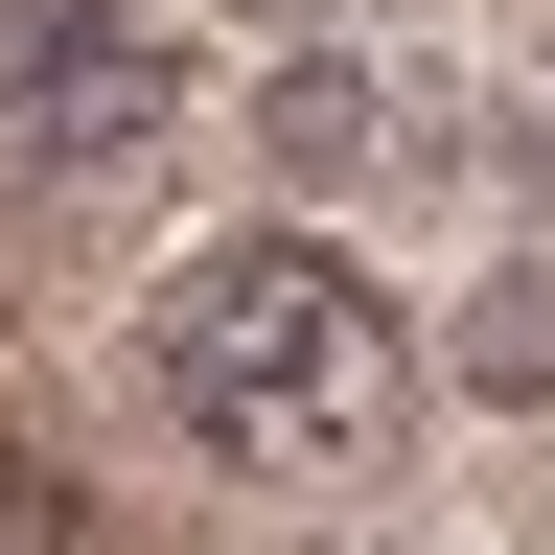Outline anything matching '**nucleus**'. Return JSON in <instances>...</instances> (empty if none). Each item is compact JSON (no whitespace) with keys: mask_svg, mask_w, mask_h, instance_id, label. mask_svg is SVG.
Segmentation results:
<instances>
[{"mask_svg":"<svg viewBox=\"0 0 555 555\" xmlns=\"http://www.w3.org/2000/svg\"><path fill=\"white\" fill-rule=\"evenodd\" d=\"M163 416H185L208 463L347 486V463H393L416 347H393V301H371L324 232H232V255H185V278H163Z\"/></svg>","mask_w":555,"mask_h":555,"instance_id":"obj_1","label":"nucleus"},{"mask_svg":"<svg viewBox=\"0 0 555 555\" xmlns=\"http://www.w3.org/2000/svg\"><path fill=\"white\" fill-rule=\"evenodd\" d=\"M0 116H24L47 163H139V139H163V47H139V24H69V0H24V24H0Z\"/></svg>","mask_w":555,"mask_h":555,"instance_id":"obj_2","label":"nucleus"}]
</instances>
